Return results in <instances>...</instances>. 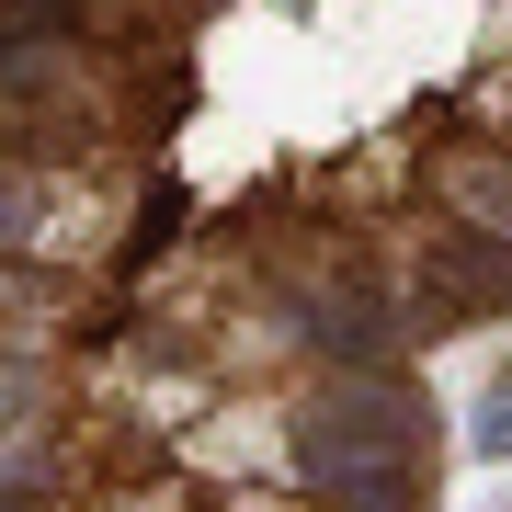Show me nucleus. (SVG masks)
<instances>
[{
  "label": "nucleus",
  "mask_w": 512,
  "mask_h": 512,
  "mask_svg": "<svg viewBox=\"0 0 512 512\" xmlns=\"http://www.w3.org/2000/svg\"><path fill=\"white\" fill-rule=\"evenodd\" d=\"M467 444H478V456H512V376H501V399L478 410V433H467Z\"/></svg>",
  "instance_id": "obj_1"
}]
</instances>
